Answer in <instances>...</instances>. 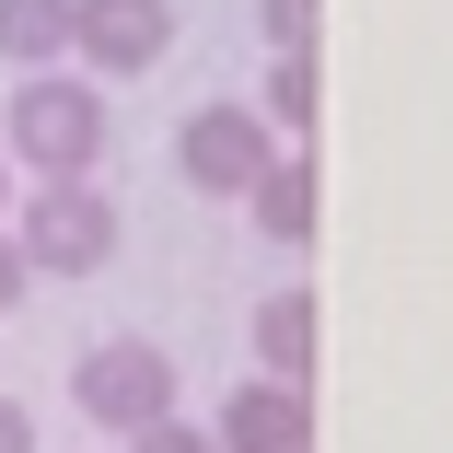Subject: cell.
<instances>
[{
	"label": "cell",
	"mask_w": 453,
	"mask_h": 453,
	"mask_svg": "<svg viewBox=\"0 0 453 453\" xmlns=\"http://www.w3.org/2000/svg\"><path fill=\"white\" fill-rule=\"evenodd\" d=\"M70 24H81V0H0V70H70Z\"/></svg>",
	"instance_id": "cell-7"
},
{
	"label": "cell",
	"mask_w": 453,
	"mask_h": 453,
	"mask_svg": "<svg viewBox=\"0 0 453 453\" xmlns=\"http://www.w3.org/2000/svg\"><path fill=\"white\" fill-rule=\"evenodd\" d=\"M70 407L94 418V430H117V441L163 430L174 418V349L163 337H94V349L70 360Z\"/></svg>",
	"instance_id": "cell-3"
},
{
	"label": "cell",
	"mask_w": 453,
	"mask_h": 453,
	"mask_svg": "<svg viewBox=\"0 0 453 453\" xmlns=\"http://www.w3.org/2000/svg\"><path fill=\"white\" fill-rule=\"evenodd\" d=\"M256 12H267V47H280V58L314 47V0H256Z\"/></svg>",
	"instance_id": "cell-11"
},
{
	"label": "cell",
	"mask_w": 453,
	"mask_h": 453,
	"mask_svg": "<svg viewBox=\"0 0 453 453\" xmlns=\"http://www.w3.org/2000/svg\"><path fill=\"white\" fill-rule=\"evenodd\" d=\"M128 453H221V441H210V430H198V418H163V430H140V441H128Z\"/></svg>",
	"instance_id": "cell-12"
},
{
	"label": "cell",
	"mask_w": 453,
	"mask_h": 453,
	"mask_svg": "<svg viewBox=\"0 0 453 453\" xmlns=\"http://www.w3.org/2000/svg\"><path fill=\"white\" fill-rule=\"evenodd\" d=\"M12 151L35 187L47 174H94L105 163V81L94 70H35V81H12Z\"/></svg>",
	"instance_id": "cell-1"
},
{
	"label": "cell",
	"mask_w": 453,
	"mask_h": 453,
	"mask_svg": "<svg viewBox=\"0 0 453 453\" xmlns=\"http://www.w3.org/2000/svg\"><path fill=\"white\" fill-rule=\"evenodd\" d=\"M256 117H267V128H291V151H303V128H314V47L267 58V94H256Z\"/></svg>",
	"instance_id": "cell-10"
},
{
	"label": "cell",
	"mask_w": 453,
	"mask_h": 453,
	"mask_svg": "<svg viewBox=\"0 0 453 453\" xmlns=\"http://www.w3.org/2000/svg\"><path fill=\"white\" fill-rule=\"evenodd\" d=\"M267 163H280V128H267L256 105H198L187 128H174V174H187L198 198H256Z\"/></svg>",
	"instance_id": "cell-4"
},
{
	"label": "cell",
	"mask_w": 453,
	"mask_h": 453,
	"mask_svg": "<svg viewBox=\"0 0 453 453\" xmlns=\"http://www.w3.org/2000/svg\"><path fill=\"white\" fill-rule=\"evenodd\" d=\"M256 360H267V384H314V291L256 303Z\"/></svg>",
	"instance_id": "cell-8"
},
{
	"label": "cell",
	"mask_w": 453,
	"mask_h": 453,
	"mask_svg": "<svg viewBox=\"0 0 453 453\" xmlns=\"http://www.w3.org/2000/svg\"><path fill=\"white\" fill-rule=\"evenodd\" d=\"M244 210H256V233H267V244H314V163H303V151H280V163H267V187H256Z\"/></svg>",
	"instance_id": "cell-9"
},
{
	"label": "cell",
	"mask_w": 453,
	"mask_h": 453,
	"mask_svg": "<svg viewBox=\"0 0 453 453\" xmlns=\"http://www.w3.org/2000/svg\"><path fill=\"white\" fill-rule=\"evenodd\" d=\"M210 441L221 453H314V384H233L221 395V418H210Z\"/></svg>",
	"instance_id": "cell-6"
},
{
	"label": "cell",
	"mask_w": 453,
	"mask_h": 453,
	"mask_svg": "<svg viewBox=\"0 0 453 453\" xmlns=\"http://www.w3.org/2000/svg\"><path fill=\"white\" fill-rule=\"evenodd\" d=\"M0 453H35V418H24V395H0Z\"/></svg>",
	"instance_id": "cell-14"
},
{
	"label": "cell",
	"mask_w": 453,
	"mask_h": 453,
	"mask_svg": "<svg viewBox=\"0 0 453 453\" xmlns=\"http://www.w3.org/2000/svg\"><path fill=\"white\" fill-rule=\"evenodd\" d=\"M12 244L35 280H94V267L117 256V198L94 187V174H47L35 198H12Z\"/></svg>",
	"instance_id": "cell-2"
},
{
	"label": "cell",
	"mask_w": 453,
	"mask_h": 453,
	"mask_svg": "<svg viewBox=\"0 0 453 453\" xmlns=\"http://www.w3.org/2000/svg\"><path fill=\"white\" fill-rule=\"evenodd\" d=\"M163 47H174V0H81V24H70V58L94 81H128Z\"/></svg>",
	"instance_id": "cell-5"
},
{
	"label": "cell",
	"mask_w": 453,
	"mask_h": 453,
	"mask_svg": "<svg viewBox=\"0 0 453 453\" xmlns=\"http://www.w3.org/2000/svg\"><path fill=\"white\" fill-rule=\"evenodd\" d=\"M24 280H35V267H24V244H12V233H0V314H12V303H24Z\"/></svg>",
	"instance_id": "cell-13"
},
{
	"label": "cell",
	"mask_w": 453,
	"mask_h": 453,
	"mask_svg": "<svg viewBox=\"0 0 453 453\" xmlns=\"http://www.w3.org/2000/svg\"><path fill=\"white\" fill-rule=\"evenodd\" d=\"M0 210H12V151H0Z\"/></svg>",
	"instance_id": "cell-15"
}]
</instances>
